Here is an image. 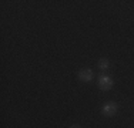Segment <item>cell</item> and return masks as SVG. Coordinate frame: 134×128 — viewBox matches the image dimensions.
<instances>
[{"label": "cell", "mask_w": 134, "mask_h": 128, "mask_svg": "<svg viewBox=\"0 0 134 128\" xmlns=\"http://www.w3.org/2000/svg\"><path fill=\"white\" fill-rule=\"evenodd\" d=\"M103 114L106 115V117H113L114 114L117 113V105L116 102H106V104L103 105Z\"/></svg>", "instance_id": "1"}, {"label": "cell", "mask_w": 134, "mask_h": 128, "mask_svg": "<svg viewBox=\"0 0 134 128\" xmlns=\"http://www.w3.org/2000/svg\"><path fill=\"white\" fill-rule=\"evenodd\" d=\"M98 67H100V70H107L108 67H110V63H108L107 59H101L100 61H98Z\"/></svg>", "instance_id": "4"}, {"label": "cell", "mask_w": 134, "mask_h": 128, "mask_svg": "<svg viewBox=\"0 0 134 128\" xmlns=\"http://www.w3.org/2000/svg\"><path fill=\"white\" fill-rule=\"evenodd\" d=\"M71 128H80V127H79V125H73Z\"/></svg>", "instance_id": "5"}, {"label": "cell", "mask_w": 134, "mask_h": 128, "mask_svg": "<svg viewBox=\"0 0 134 128\" xmlns=\"http://www.w3.org/2000/svg\"><path fill=\"white\" fill-rule=\"evenodd\" d=\"M79 78H80L81 81H90V80L93 78V73H91V70L83 68L79 71Z\"/></svg>", "instance_id": "3"}, {"label": "cell", "mask_w": 134, "mask_h": 128, "mask_svg": "<svg viewBox=\"0 0 134 128\" xmlns=\"http://www.w3.org/2000/svg\"><path fill=\"white\" fill-rule=\"evenodd\" d=\"M98 87L101 90H104V91H107V90H110L113 87V80L110 78V77L107 75H103L100 77V80H98Z\"/></svg>", "instance_id": "2"}]
</instances>
